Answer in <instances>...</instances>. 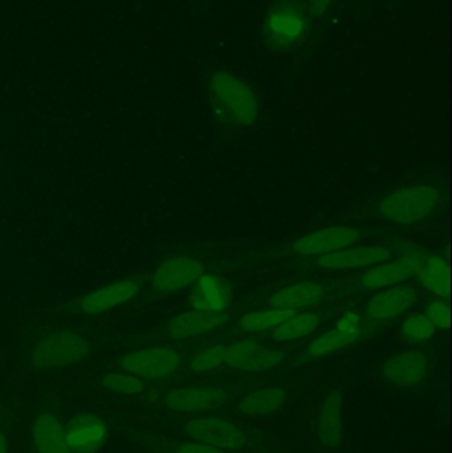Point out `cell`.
I'll return each instance as SVG.
<instances>
[{
  "mask_svg": "<svg viewBox=\"0 0 452 453\" xmlns=\"http://www.w3.org/2000/svg\"><path fill=\"white\" fill-rule=\"evenodd\" d=\"M185 439L210 444L230 453H267L270 441L233 412L180 415Z\"/></svg>",
  "mask_w": 452,
  "mask_h": 453,
  "instance_id": "1",
  "label": "cell"
},
{
  "mask_svg": "<svg viewBox=\"0 0 452 453\" xmlns=\"http://www.w3.org/2000/svg\"><path fill=\"white\" fill-rule=\"evenodd\" d=\"M347 391L326 386L316 391L302 411V427L308 444L318 453H339L344 446L342 410Z\"/></svg>",
  "mask_w": 452,
  "mask_h": 453,
  "instance_id": "2",
  "label": "cell"
},
{
  "mask_svg": "<svg viewBox=\"0 0 452 453\" xmlns=\"http://www.w3.org/2000/svg\"><path fill=\"white\" fill-rule=\"evenodd\" d=\"M209 93L220 116L238 127H251L259 117L257 93L241 77L228 71H217L210 76Z\"/></svg>",
  "mask_w": 452,
  "mask_h": 453,
  "instance_id": "3",
  "label": "cell"
},
{
  "mask_svg": "<svg viewBox=\"0 0 452 453\" xmlns=\"http://www.w3.org/2000/svg\"><path fill=\"white\" fill-rule=\"evenodd\" d=\"M92 351L90 341L74 330L48 333L29 351L28 362L39 372H55L80 364Z\"/></svg>",
  "mask_w": 452,
  "mask_h": 453,
  "instance_id": "4",
  "label": "cell"
},
{
  "mask_svg": "<svg viewBox=\"0 0 452 453\" xmlns=\"http://www.w3.org/2000/svg\"><path fill=\"white\" fill-rule=\"evenodd\" d=\"M440 198L437 188L414 185L385 196L379 203V211L385 219L395 225H417L434 214Z\"/></svg>",
  "mask_w": 452,
  "mask_h": 453,
  "instance_id": "5",
  "label": "cell"
},
{
  "mask_svg": "<svg viewBox=\"0 0 452 453\" xmlns=\"http://www.w3.org/2000/svg\"><path fill=\"white\" fill-rule=\"evenodd\" d=\"M310 18L307 8L300 3L281 0L265 13L263 36L273 50H291L307 34Z\"/></svg>",
  "mask_w": 452,
  "mask_h": 453,
  "instance_id": "6",
  "label": "cell"
},
{
  "mask_svg": "<svg viewBox=\"0 0 452 453\" xmlns=\"http://www.w3.org/2000/svg\"><path fill=\"white\" fill-rule=\"evenodd\" d=\"M236 393L230 388L215 383L182 385L170 388L162 396V406L178 415L201 414L223 411Z\"/></svg>",
  "mask_w": 452,
  "mask_h": 453,
  "instance_id": "7",
  "label": "cell"
},
{
  "mask_svg": "<svg viewBox=\"0 0 452 453\" xmlns=\"http://www.w3.org/2000/svg\"><path fill=\"white\" fill-rule=\"evenodd\" d=\"M429 372L430 361L424 351L405 350L387 357L377 375L390 390L410 393L424 388Z\"/></svg>",
  "mask_w": 452,
  "mask_h": 453,
  "instance_id": "8",
  "label": "cell"
},
{
  "mask_svg": "<svg viewBox=\"0 0 452 453\" xmlns=\"http://www.w3.org/2000/svg\"><path fill=\"white\" fill-rule=\"evenodd\" d=\"M182 365L180 351L169 346H151L125 354L119 361L124 372L142 380H164L174 375Z\"/></svg>",
  "mask_w": 452,
  "mask_h": 453,
  "instance_id": "9",
  "label": "cell"
},
{
  "mask_svg": "<svg viewBox=\"0 0 452 453\" xmlns=\"http://www.w3.org/2000/svg\"><path fill=\"white\" fill-rule=\"evenodd\" d=\"M294 394V388L283 385L259 386L244 393H236L222 412H233L251 419L271 417L291 403Z\"/></svg>",
  "mask_w": 452,
  "mask_h": 453,
  "instance_id": "10",
  "label": "cell"
},
{
  "mask_svg": "<svg viewBox=\"0 0 452 453\" xmlns=\"http://www.w3.org/2000/svg\"><path fill=\"white\" fill-rule=\"evenodd\" d=\"M286 361L281 349L264 346L257 341L243 340L226 345L225 366L243 372H264Z\"/></svg>",
  "mask_w": 452,
  "mask_h": 453,
  "instance_id": "11",
  "label": "cell"
},
{
  "mask_svg": "<svg viewBox=\"0 0 452 453\" xmlns=\"http://www.w3.org/2000/svg\"><path fill=\"white\" fill-rule=\"evenodd\" d=\"M141 290H142V281L137 277H127L88 293L84 297L80 298L77 309L89 316L106 313L134 300Z\"/></svg>",
  "mask_w": 452,
  "mask_h": 453,
  "instance_id": "12",
  "label": "cell"
},
{
  "mask_svg": "<svg viewBox=\"0 0 452 453\" xmlns=\"http://www.w3.org/2000/svg\"><path fill=\"white\" fill-rule=\"evenodd\" d=\"M364 333L363 316L357 311H348L333 327L318 335L308 345L307 354L310 358L331 356L360 340Z\"/></svg>",
  "mask_w": 452,
  "mask_h": 453,
  "instance_id": "13",
  "label": "cell"
},
{
  "mask_svg": "<svg viewBox=\"0 0 452 453\" xmlns=\"http://www.w3.org/2000/svg\"><path fill=\"white\" fill-rule=\"evenodd\" d=\"M360 237V231L353 226H328L299 237L292 244V250L303 256H323L352 247Z\"/></svg>",
  "mask_w": 452,
  "mask_h": 453,
  "instance_id": "14",
  "label": "cell"
},
{
  "mask_svg": "<svg viewBox=\"0 0 452 453\" xmlns=\"http://www.w3.org/2000/svg\"><path fill=\"white\" fill-rule=\"evenodd\" d=\"M203 273L204 266L198 260L190 257L167 258L154 271L153 288L162 295H169L196 282Z\"/></svg>",
  "mask_w": 452,
  "mask_h": 453,
  "instance_id": "15",
  "label": "cell"
},
{
  "mask_svg": "<svg viewBox=\"0 0 452 453\" xmlns=\"http://www.w3.org/2000/svg\"><path fill=\"white\" fill-rule=\"evenodd\" d=\"M106 423L97 415L80 414L65 428L66 443L72 453L97 452L108 439Z\"/></svg>",
  "mask_w": 452,
  "mask_h": 453,
  "instance_id": "16",
  "label": "cell"
},
{
  "mask_svg": "<svg viewBox=\"0 0 452 453\" xmlns=\"http://www.w3.org/2000/svg\"><path fill=\"white\" fill-rule=\"evenodd\" d=\"M392 252L379 245L348 247L336 252L326 253L318 258V266L328 271H348L379 265L389 260Z\"/></svg>",
  "mask_w": 452,
  "mask_h": 453,
  "instance_id": "17",
  "label": "cell"
},
{
  "mask_svg": "<svg viewBox=\"0 0 452 453\" xmlns=\"http://www.w3.org/2000/svg\"><path fill=\"white\" fill-rule=\"evenodd\" d=\"M424 260L417 256H405L397 260H387L365 272L361 277V284L369 289L393 287L416 276Z\"/></svg>",
  "mask_w": 452,
  "mask_h": 453,
  "instance_id": "18",
  "label": "cell"
},
{
  "mask_svg": "<svg viewBox=\"0 0 452 453\" xmlns=\"http://www.w3.org/2000/svg\"><path fill=\"white\" fill-rule=\"evenodd\" d=\"M418 301V292L411 287H395L377 293L366 305V313L376 321H387L402 316Z\"/></svg>",
  "mask_w": 452,
  "mask_h": 453,
  "instance_id": "19",
  "label": "cell"
},
{
  "mask_svg": "<svg viewBox=\"0 0 452 453\" xmlns=\"http://www.w3.org/2000/svg\"><path fill=\"white\" fill-rule=\"evenodd\" d=\"M227 321L225 311L212 313V311H186L178 314L170 319L166 326V333L172 340L182 341L188 338L198 337L204 333L217 329Z\"/></svg>",
  "mask_w": 452,
  "mask_h": 453,
  "instance_id": "20",
  "label": "cell"
},
{
  "mask_svg": "<svg viewBox=\"0 0 452 453\" xmlns=\"http://www.w3.org/2000/svg\"><path fill=\"white\" fill-rule=\"evenodd\" d=\"M31 438L36 453H72L66 443L65 428L50 412H42L34 418Z\"/></svg>",
  "mask_w": 452,
  "mask_h": 453,
  "instance_id": "21",
  "label": "cell"
},
{
  "mask_svg": "<svg viewBox=\"0 0 452 453\" xmlns=\"http://www.w3.org/2000/svg\"><path fill=\"white\" fill-rule=\"evenodd\" d=\"M230 303V290L222 279L203 273L196 280L195 292L190 300L193 311L219 313L225 311Z\"/></svg>",
  "mask_w": 452,
  "mask_h": 453,
  "instance_id": "22",
  "label": "cell"
},
{
  "mask_svg": "<svg viewBox=\"0 0 452 453\" xmlns=\"http://www.w3.org/2000/svg\"><path fill=\"white\" fill-rule=\"evenodd\" d=\"M326 296V288L318 282H297L278 290L270 303L273 308L297 311L321 303Z\"/></svg>",
  "mask_w": 452,
  "mask_h": 453,
  "instance_id": "23",
  "label": "cell"
},
{
  "mask_svg": "<svg viewBox=\"0 0 452 453\" xmlns=\"http://www.w3.org/2000/svg\"><path fill=\"white\" fill-rule=\"evenodd\" d=\"M417 279L433 295L441 298L450 296V266L445 258L440 256L427 258L417 273Z\"/></svg>",
  "mask_w": 452,
  "mask_h": 453,
  "instance_id": "24",
  "label": "cell"
},
{
  "mask_svg": "<svg viewBox=\"0 0 452 453\" xmlns=\"http://www.w3.org/2000/svg\"><path fill=\"white\" fill-rule=\"evenodd\" d=\"M321 319L316 313H295L271 333L273 342H288L310 335L320 325Z\"/></svg>",
  "mask_w": 452,
  "mask_h": 453,
  "instance_id": "25",
  "label": "cell"
},
{
  "mask_svg": "<svg viewBox=\"0 0 452 453\" xmlns=\"http://www.w3.org/2000/svg\"><path fill=\"white\" fill-rule=\"evenodd\" d=\"M294 314L295 311L278 308L252 311V313H247L241 317V321H239V326L244 332H265V330L275 329L281 322L286 321Z\"/></svg>",
  "mask_w": 452,
  "mask_h": 453,
  "instance_id": "26",
  "label": "cell"
},
{
  "mask_svg": "<svg viewBox=\"0 0 452 453\" xmlns=\"http://www.w3.org/2000/svg\"><path fill=\"white\" fill-rule=\"evenodd\" d=\"M103 390L117 395H137L146 388L145 380L124 372H108L101 380Z\"/></svg>",
  "mask_w": 452,
  "mask_h": 453,
  "instance_id": "27",
  "label": "cell"
},
{
  "mask_svg": "<svg viewBox=\"0 0 452 453\" xmlns=\"http://www.w3.org/2000/svg\"><path fill=\"white\" fill-rule=\"evenodd\" d=\"M226 345L212 346L199 351L188 362V369L193 374L201 375L214 372L225 366Z\"/></svg>",
  "mask_w": 452,
  "mask_h": 453,
  "instance_id": "28",
  "label": "cell"
},
{
  "mask_svg": "<svg viewBox=\"0 0 452 453\" xmlns=\"http://www.w3.org/2000/svg\"><path fill=\"white\" fill-rule=\"evenodd\" d=\"M402 337L410 342L419 343L429 341L437 333V327L432 324L426 314H414L403 321L401 326Z\"/></svg>",
  "mask_w": 452,
  "mask_h": 453,
  "instance_id": "29",
  "label": "cell"
},
{
  "mask_svg": "<svg viewBox=\"0 0 452 453\" xmlns=\"http://www.w3.org/2000/svg\"><path fill=\"white\" fill-rule=\"evenodd\" d=\"M427 319L437 329H448L450 326V308L443 300H435L427 305Z\"/></svg>",
  "mask_w": 452,
  "mask_h": 453,
  "instance_id": "30",
  "label": "cell"
},
{
  "mask_svg": "<svg viewBox=\"0 0 452 453\" xmlns=\"http://www.w3.org/2000/svg\"><path fill=\"white\" fill-rule=\"evenodd\" d=\"M169 453H230L217 449V447L210 446V444L201 443V441H190V439H183L172 444Z\"/></svg>",
  "mask_w": 452,
  "mask_h": 453,
  "instance_id": "31",
  "label": "cell"
},
{
  "mask_svg": "<svg viewBox=\"0 0 452 453\" xmlns=\"http://www.w3.org/2000/svg\"><path fill=\"white\" fill-rule=\"evenodd\" d=\"M332 0H307V11L310 18H321L328 11Z\"/></svg>",
  "mask_w": 452,
  "mask_h": 453,
  "instance_id": "32",
  "label": "cell"
},
{
  "mask_svg": "<svg viewBox=\"0 0 452 453\" xmlns=\"http://www.w3.org/2000/svg\"><path fill=\"white\" fill-rule=\"evenodd\" d=\"M10 452V441H8L7 436L0 431V453Z\"/></svg>",
  "mask_w": 452,
  "mask_h": 453,
  "instance_id": "33",
  "label": "cell"
}]
</instances>
